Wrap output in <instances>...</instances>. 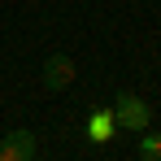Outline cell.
I'll list each match as a JSON object with an SVG mask.
<instances>
[{"label":"cell","mask_w":161,"mask_h":161,"mask_svg":"<svg viewBox=\"0 0 161 161\" xmlns=\"http://www.w3.org/2000/svg\"><path fill=\"white\" fill-rule=\"evenodd\" d=\"M148 118H153V109H148L144 96H135V92H118V100H113V126L144 135V131H148Z\"/></svg>","instance_id":"1"},{"label":"cell","mask_w":161,"mask_h":161,"mask_svg":"<svg viewBox=\"0 0 161 161\" xmlns=\"http://www.w3.org/2000/svg\"><path fill=\"white\" fill-rule=\"evenodd\" d=\"M74 74H79V65H74L70 53H53L48 61H44V87H48L53 96H61V92L74 83Z\"/></svg>","instance_id":"2"},{"label":"cell","mask_w":161,"mask_h":161,"mask_svg":"<svg viewBox=\"0 0 161 161\" xmlns=\"http://www.w3.org/2000/svg\"><path fill=\"white\" fill-rule=\"evenodd\" d=\"M35 157V135L31 131H9L0 139V161H31Z\"/></svg>","instance_id":"3"},{"label":"cell","mask_w":161,"mask_h":161,"mask_svg":"<svg viewBox=\"0 0 161 161\" xmlns=\"http://www.w3.org/2000/svg\"><path fill=\"white\" fill-rule=\"evenodd\" d=\"M139 161H161V131H144V139H139Z\"/></svg>","instance_id":"4"},{"label":"cell","mask_w":161,"mask_h":161,"mask_svg":"<svg viewBox=\"0 0 161 161\" xmlns=\"http://www.w3.org/2000/svg\"><path fill=\"white\" fill-rule=\"evenodd\" d=\"M87 131H92V139H105V135L113 131V113H109V109H96L92 122H87Z\"/></svg>","instance_id":"5"},{"label":"cell","mask_w":161,"mask_h":161,"mask_svg":"<svg viewBox=\"0 0 161 161\" xmlns=\"http://www.w3.org/2000/svg\"><path fill=\"white\" fill-rule=\"evenodd\" d=\"M31 161H35V157H31Z\"/></svg>","instance_id":"6"}]
</instances>
